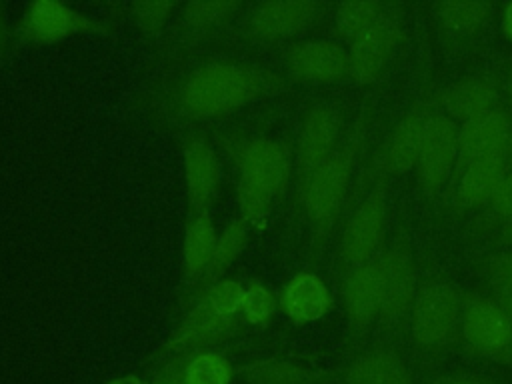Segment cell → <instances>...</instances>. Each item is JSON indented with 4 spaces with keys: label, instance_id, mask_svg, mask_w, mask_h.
Masks as SVG:
<instances>
[{
    "label": "cell",
    "instance_id": "obj_9",
    "mask_svg": "<svg viewBox=\"0 0 512 384\" xmlns=\"http://www.w3.org/2000/svg\"><path fill=\"white\" fill-rule=\"evenodd\" d=\"M342 114L336 106L316 104L312 106L298 132L294 168L298 184H302L340 144Z\"/></svg>",
    "mask_w": 512,
    "mask_h": 384
},
{
    "label": "cell",
    "instance_id": "obj_17",
    "mask_svg": "<svg viewBox=\"0 0 512 384\" xmlns=\"http://www.w3.org/2000/svg\"><path fill=\"white\" fill-rule=\"evenodd\" d=\"M238 320L220 316L202 296L188 310L184 320L174 330L168 348L178 354H196L228 338Z\"/></svg>",
    "mask_w": 512,
    "mask_h": 384
},
{
    "label": "cell",
    "instance_id": "obj_8",
    "mask_svg": "<svg viewBox=\"0 0 512 384\" xmlns=\"http://www.w3.org/2000/svg\"><path fill=\"white\" fill-rule=\"evenodd\" d=\"M104 30L106 26L96 18L58 0L32 2L16 26V34L34 44H54L70 36Z\"/></svg>",
    "mask_w": 512,
    "mask_h": 384
},
{
    "label": "cell",
    "instance_id": "obj_20",
    "mask_svg": "<svg viewBox=\"0 0 512 384\" xmlns=\"http://www.w3.org/2000/svg\"><path fill=\"white\" fill-rule=\"evenodd\" d=\"M506 158H492L460 168L458 186L454 190V206L458 210L488 208L498 184L508 172Z\"/></svg>",
    "mask_w": 512,
    "mask_h": 384
},
{
    "label": "cell",
    "instance_id": "obj_38",
    "mask_svg": "<svg viewBox=\"0 0 512 384\" xmlns=\"http://www.w3.org/2000/svg\"><path fill=\"white\" fill-rule=\"evenodd\" d=\"M502 32L512 42V2H508L502 10Z\"/></svg>",
    "mask_w": 512,
    "mask_h": 384
},
{
    "label": "cell",
    "instance_id": "obj_13",
    "mask_svg": "<svg viewBox=\"0 0 512 384\" xmlns=\"http://www.w3.org/2000/svg\"><path fill=\"white\" fill-rule=\"evenodd\" d=\"M342 294L350 330L356 334L370 330L372 324L380 318L384 302V274L380 256L346 272Z\"/></svg>",
    "mask_w": 512,
    "mask_h": 384
},
{
    "label": "cell",
    "instance_id": "obj_24",
    "mask_svg": "<svg viewBox=\"0 0 512 384\" xmlns=\"http://www.w3.org/2000/svg\"><path fill=\"white\" fill-rule=\"evenodd\" d=\"M244 376L250 384H318L322 380V372L278 358L250 362L244 366Z\"/></svg>",
    "mask_w": 512,
    "mask_h": 384
},
{
    "label": "cell",
    "instance_id": "obj_16",
    "mask_svg": "<svg viewBox=\"0 0 512 384\" xmlns=\"http://www.w3.org/2000/svg\"><path fill=\"white\" fill-rule=\"evenodd\" d=\"M312 0H272L258 4L248 18L250 34L262 40H284L304 32L316 18Z\"/></svg>",
    "mask_w": 512,
    "mask_h": 384
},
{
    "label": "cell",
    "instance_id": "obj_18",
    "mask_svg": "<svg viewBox=\"0 0 512 384\" xmlns=\"http://www.w3.org/2000/svg\"><path fill=\"white\" fill-rule=\"evenodd\" d=\"M278 308L292 324L306 326L328 314L332 308V294L318 274L302 270L282 286L278 294Z\"/></svg>",
    "mask_w": 512,
    "mask_h": 384
},
{
    "label": "cell",
    "instance_id": "obj_19",
    "mask_svg": "<svg viewBox=\"0 0 512 384\" xmlns=\"http://www.w3.org/2000/svg\"><path fill=\"white\" fill-rule=\"evenodd\" d=\"M184 180L194 212H204L220 184V164L206 136H194L184 146Z\"/></svg>",
    "mask_w": 512,
    "mask_h": 384
},
{
    "label": "cell",
    "instance_id": "obj_21",
    "mask_svg": "<svg viewBox=\"0 0 512 384\" xmlns=\"http://www.w3.org/2000/svg\"><path fill=\"white\" fill-rule=\"evenodd\" d=\"M496 86L482 76L462 78L438 94V106L448 118L468 122L494 108Z\"/></svg>",
    "mask_w": 512,
    "mask_h": 384
},
{
    "label": "cell",
    "instance_id": "obj_29",
    "mask_svg": "<svg viewBox=\"0 0 512 384\" xmlns=\"http://www.w3.org/2000/svg\"><path fill=\"white\" fill-rule=\"evenodd\" d=\"M236 200H238L242 220L248 224V228L266 226L272 210V200H274V196L266 188L240 176L236 184Z\"/></svg>",
    "mask_w": 512,
    "mask_h": 384
},
{
    "label": "cell",
    "instance_id": "obj_30",
    "mask_svg": "<svg viewBox=\"0 0 512 384\" xmlns=\"http://www.w3.org/2000/svg\"><path fill=\"white\" fill-rule=\"evenodd\" d=\"M278 310V296L260 280H250L244 284V296L240 306V316L244 322L254 326H264L270 322Z\"/></svg>",
    "mask_w": 512,
    "mask_h": 384
},
{
    "label": "cell",
    "instance_id": "obj_4",
    "mask_svg": "<svg viewBox=\"0 0 512 384\" xmlns=\"http://www.w3.org/2000/svg\"><path fill=\"white\" fill-rule=\"evenodd\" d=\"M386 230V182L380 178L354 208L340 234V262L346 272L376 260Z\"/></svg>",
    "mask_w": 512,
    "mask_h": 384
},
{
    "label": "cell",
    "instance_id": "obj_41",
    "mask_svg": "<svg viewBox=\"0 0 512 384\" xmlns=\"http://www.w3.org/2000/svg\"><path fill=\"white\" fill-rule=\"evenodd\" d=\"M4 36H6V28H4V22H2V6H0V46L4 42Z\"/></svg>",
    "mask_w": 512,
    "mask_h": 384
},
{
    "label": "cell",
    "instance_id": "obj_39",
    "mask_svg": "<svg viewBox=\"0 0 512 384\" xmlns=\"http://www.w3.org/2000/svg\"><path fill=\"white\" fill-rule=\"evenodd\" d=\"M500 238H502L504 244H508V246L512 248V220H508V222L502 224V228H500Z\"/></svg>",
    "mask_w": 512,
    "mask_h": 384
},
{
    "label": "cell",
    "instance_id": "obj_31",
    "mask_svg": "<svg viewBox=\"0 0 512 384\" xmlns=\"http://www.w3.org/2000/svg\"><path fill=\"white\" fill-rule=\"evenodd\" d=\"M240 10V2L234 0H206L188 2L182 10V18L192 28H212L228 20Z\"/></svg>",
    "mask_w": 512,
    "mask_h": 384
},
{
    "label": "cell",
    "instance_id": "obj_25",
    "mask_svg": "<svg viewBox=\"0 0 512 384\" xmlns=\"http://www.w3.org/2000/svg\"><path fill=\"white\" fill-rule=\"evenodd\" d=\"M384 14H386L384 4L376 0H348L336 6L334 24L338 34L350 46L352 42L362 38L368 30H372Z\"/></svg>",
    "mask_w": 512,
    "mask_h": 384
},
{
    "label": "cell",
    "instance_id": "obj_3",
    "mask_svg": "<svg viewBox=\"0 0 512 384\" xmlns=\"http://www.w3.org/2000/svg\"><path fill=\"white\" fill-rule=\"evenodd\" d=\"M464 294L458 286L442 280H428L418 286L410 310V334L422 348L452 344L460 336Z\"/></svg>",
    "mask_w": 512,
    "mask_h": 384
},
{
    "label": "cell",
    "instance_id": "obj_10",
    "mask_svg": "<svg viewBox=\"0 0 512 384\" xmlns=\"http://www.w3.org/2000/svg\"><path fill=\"white\" fill-rule=\"evenodd\" d=\"M380 266L384 274V302L378 322L392 326L410 314L418 292L416 264L408 242L398 238L380 256Z\"/></svg>",
    "mask_w": 512,
    "mask_h": 384
},
{
    "label": "cell",
    "instance_id": "obj_11",
    "mask_svg": "<svg viewBox=\"0 0 512 384\" xmlns=\"http://www.w3.org/2000/svg\"><path fill=\"white\" fill-rule=\"evenodd\" d=\"M402 40L398 20L384 14L378 24L348 46V78L358 84H372L382 74Z\"/></svg>",
    "mask_w": 512,
    "mask_h": 384
},
{
    "label": "cell",
    "instance_id": "obj_28",
    "mask_svg": "<svg viewBox=\"0 0 512 384\" xmlns=\"http://www.w3.org/2000/svg\"><path fill=\"white\" fill-rule=\"evenodd\" d=\"M232 374V364L224 354L204 350L188 356L182 380L184 384H230Z\"/></svg>",
    "mask_w": 512,
    "mask_h": 384
},
{
    "label": "cell",
    "instance_id": "obj_7",
    "mask_svg": "<svg viewBox=\"0 0 512 384\" xmlns=\"http://www.w3.org/2000/svg\"><path fill=\"white\" fill-rule=\"evenodd\" d=\"M458 162V126L444 112H432L424 124L416 156L418 184L426 196H438Z\"/></svg>",
    "mask_w": 512,
    "mask_h": 384
},
{
    "label": "cell",
    "instance_id": "obj_12",
    "mask_svg": "<svg viewBox=\"0 0 512 384\" xmlns=\"http://www.w3.org/2000/svg\"><path fill=\"white\" fill-rule=\"evenodd\" d=\"M286 68L296 82H338L348 76V48L334 40H302L290 48Z\"/></svg>",
    "mask_w": 512,
    "mask_h": 384
},
{
    "label": "cell",
    "instance_id": "obj_32",
    "mask_svg": "<svg viewBox=\"0 0 512 384\" xmlns=\"http://www.w3.org/2000/svg\"><path fill=\"white\" fill-rule=\"evenodd\" d=\"M242 296H244V284L238 280H224L220 278L218 282L210 284L204 288L202 298L224 318L236 320L240 316V306H242Z\"/></svg>",
    "mask_w": 512,
    "mask_h": 384
},
{
    "label": "cell",
    "instance_id": "obj_37",
    "mask_svg": "<svg viewBox=\"0 0 512 384\" xmlns=\"http://www.w3.org/2000/svg\"><path fill=\"white\" fill-rule=\"evenodd\" d=\"M426 384H490L478 376H468V374H448V376H438L428 380Z\"/></svg>",
    "mask_w": 512,
    "mask_h": 384
},
{
    "label": "cell",
    "instance_id": "obj_35",
    "mask_svg": "<svg viewBox=\"0 0 512 384\" xmlns=\"http://www.w3.org/2000/svg\"><path fill=\"white\" fill-rule=\"evenodd\" d=\"M488 272H490V280L512 282V248L508 252L492 256L488 262Z\"/></svg>",
    "mask_w": 512,
    "mask_h": 384
},
{
    "label": "cell",
    "instance_id": "obj_1",
    "mask_svg": "<svg viewBox=\"0 0 512 384\" xmlns=\"http://www.w3.org/2000/svg\"><path fill=\"white\" fill-rule=\"evenodd\" d=\"M280 78L240 62H210L190 72L178 92V112L190 120L228 116L260 96L274 94Z\"/></svg>",
    "mask_w": 512,
    "mask_h": 384
},
{
    "label": "cell",
    "instance_id": "obj_42",
    "mask_svg": "<svg viewBox=\"0 0 512 384\" xmlns=\"http://www.w3.org/2000/svg\"><path fill=\"white\" fill-rule=\"evenodd\" d=\"M506 90H508V96H510V102H512V72L508 76V84H506Z\"/></svg>",
    "mask_w": 512,
    "mask_h": 384
},
{
    "label": "cell",
    "instance_id": "obj_36",
    "mask_svg": "<svg viewBox=\"0 0 512 384\" xmlns=\"http://www.w3.org/2000/svg\"><path fill=\"white\" fill-rule=\"evenodd\" d=\"M492 286V298L512 324V282H502V280H490Z\"/></svg>",
    "mask_w": 512,
    "mask_h": 384
},
{
    "label": "cell",
    "instance_id": "obj_6",
    "mask_svg": "<svg viewBox=\"0 0 512 384\" xmlns=\"http://www.w3.org/2000/svg\"><path fill=\"white\" fill-rule=\"evenodd\" d=\"M460 336L474 354L512 368V324L492 296L464 294Z\"/></svg>",
    "mask_w": 512,
    "mask_h": 384
},
{
    "label": "cell",
    "instance_id": "obj_27",
    "mask_svg": "<svg viewBox=\"0 0 512 384\" xmlns=\"http://www.w3.org/2000/svg\"><path fill=\"white\" fill-rule=\"evenodd\" d=\"M492 6L478 0H446L438 4V20L442 28L456 36H468L478 32L490 18Z\"/></svg>",
    "mask_w": 512,
    "mask_h": 384
},
{
    "label": "cell",
    "instance_id": "obj_40",
    "mask_svg": "<svg viewBox=\"0 0 512 384\" xmlns=\"http://www.w3.org/2000/svg\"><path fill=\"white\" fill-rule=\"evenodd\" d=\"M504 158H506L508 168L512 170V132H510V138H508V146H506V154H504Z\"/></svg>",
    "mask_w": 512,
    "mask_h": 384
},
{
    "label": "cell",
    "instance_id": "obj_33",
    "mask_svg": "<svg viewBox=\"0 0 512 384\" xmlns=\"http://www.w3.org/2000/svg\"><path fill=\"white\" fill-rule=\"evenodd\" d=\"M176 8L178 4L170 0H146L132 6V16L142 32L158 34L166 26Z\"/></svg>",
    "mask_w": 512,
    "mask_h": 384
},
{
    "label": "cell",
    "instance_id": "obj_14",
    "mask_svg": "<svg viewBox=\"0 0 512 384\" xmlns=\"http://www.w3.org/2000/svg\"><path fill=\"white\" fill-rule=\"evenodd\" d=\"M512 132V120L502 108H492L458 126V164L460 168L504 158L508 138Z\"/></svg>",
    "mask_w": 512,
    "mask_h": 384
},
{
    "label": "cell",
    "instance_id": "obj_2",
    "mask_svg": "<svg viewBox=\"0 0 512 384\" xmlns=\"http://www.w3.org/2000/svg\"><path fill=\"white\" fill-rule=\"evenodd\" d=\"M364 136L366 122L364 116H360L354 128L340 140L336 150L302 184H298V198L316 240L330 230L342 210Z\"/></svg>",
    "mask_w": 512,
    "mask_h": 384
},
{
    "label": "cell",
    "instance_id": "obj_5",
    "mask_svg": "<svg viewBox=\"0 0 512 384\" xmlns=\"http://www.w3.org/2000/svg\"><path fill=\"white\" fill-rule=\"evenodd\" d=\"M224 150L232 156L240 176L260 184L274 198L282 196L292 178L294 158L290 150L272 138H220Z\"/></svg>",
    "mask_w": 512,
    "mask_h": 384
},
{
    "label": "cell",
    "instance_id": "obj_26",
    "mask_svg": "<svg viewBox=\"0 0 512 384\" xmlns=\"http://www.w3.org/2000/svg\"><path fill=\"white\" fill-rule=\"evenodd\" d=\"M248 242V224L240 220H232L224 226L222 232H218L216 246L210 258V264L202 276V284H214L220 280V276L234 264V260L240 256Z\"/></svg>",
    "mask_w": 512,
    "mask_h": 384
},
{
    "label": "cell",
    "instance_id": "obj_22",
    "mask_svg": "<svg viewBox=\"0 0 512 384\" xmlns=\"http://www.w3.org/2000/svg\"><path fill=\"white\" fill-rule=\"evenodd\" d=\"M346 384H414L408 364L388 348L368 350L356 356L346 372Z\"/></svg>",
    "mask_w": 512,
    "mask_h": 384
},
{
    "label": "cell",
    "instance_id": "obj_15",
    "mask_svg": "<svg viewBox=\"0 0 512 384\" xmlns=\"http://www.w3.org/2000/svg\"><path fill=\"white\" fill-rule=\"evenodd\" d=\"M430 114V106L426 102H418L394 126L374 162V170H378L382 178L386 174H406L416 166L422 130Z\"/></svg>",
    "mask_w": 512,
    "mask_h": 384
},
{
    "label": "cell",
    "instance_id": "obj_23",
    "mask_svg": "<svg viewBox=\"0 0 512 384\" xmlns=\"http://www.w3.org/2000/svg\"><path fill=\"white\" fill-rule=\"evenodd\" d=\"M216 238L218 232L212 224V218L208 216V212H194V216L190 218L186 232H184V246H182V264H184V274L188 278V282H200L214 246H216Z\"/></svg>",
    "mask_w": 512,
    "mask_h": 384
},
{
    "label": "cell",
    "instance_id": "obj_34",
    "mask_svg": "<svg viewBox=\"0 0 512 384\" xmlns=\"http://www.w3.org/2000/svg\"><path fill=\"white\" fill-rule=\"evenodd\" d=\"M488 212L498 218L502 224L512 220V170L506 172V176L502 178V182L498 184L490 204H488Z\"/></svg>",
    "mask_w": 512,
    "mask_h": 384
}]
</instances>
